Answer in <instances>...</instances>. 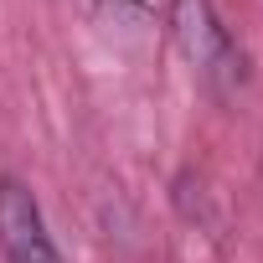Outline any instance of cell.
Here are the masks:
<instances>
[{"label":"cell","mask_w":263,"mask_h":263,"mask_svg":"<svg viewBox=\"0 0 263 263\" xmlns=\"http://www.w3.org/2000/svg\"><path fill=\"white\" fill-rule=\"evenodd\" d=\"M171 26H176L181 52L191 57V67L212 88H237L242 83V52L227 36V26L217 21L212 0H176L171 6Z\"/></svg>","instance_id":"1"},{"label":"cell","mask_w":263,"mask_h":263,"mask_svg":"<svg viewBox=\"0 0 263 263\" xmlns=\"http://www.w3.org/2000/svg\"><path fill=\"white\" fill-rule=\"evenodd\" d=\"M0 248H6L11 263H62L31 186L16 176L0 181Z\"/></svg>","instance_id":"2"}]
</instances>
